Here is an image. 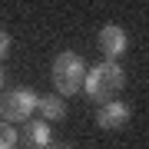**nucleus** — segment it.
I'll return each mask as SVG.
<instances>
[{
	"label": "nucleus",
	"mask_w": 149,
	"mask_h": 149,
	"mask_svg": "<svg viewBox=\"0 0 149 149\" xmlns=\"http://www.w3.org/2000/svg\"><path fill=\"white\" fill-rule=\"evenodd\" d=\"M53 90L56 96H76L83 90V76H86V63L80 53L73 50H63L56 60H53Z\"/></svg>",
	"instance_id": "f03ea898"
},
{
	"label": "nucleus",
	"mask_w": 149,
	"mask_h": 149,
	"mask_svg": "<svg viewBox=\"0 0 149 149\" xmlns=\"http://www.w3.org/2000/svg\"><path fill=\"white\" fill-rule=\"evenodd\" d=\"M37 109L43 113V119H47V123H60V119L66 116L63 96H37Z\"/></svg>",
	"instance_id": "0eeeda50"
},
{
	"label": "nucleus",
	"mask_w": 149,
	"mask_h": 149,
	"mask_svg": "<svg viewBox=\"0 0 149 149\" xmlns=\"http://www.w3.org/2000/svg\"><path fill=\"white\" fill-rule=\"evenodd\" d=\"M123 86H126V70L119 66V60H103V63L90 66L86 76H83V93H86V100H93V103L116 100Z\"/></svg>",
	"instance_id": "f257e3e1"
},
{
	"label": "nucleus",
	"mask_w": 149,
	"mask_h": 149,
	"mask_svg": "<svg viewBox=\"0 0 149 149\" xmlns=\"http://www.w3.org/2000/svg\"><path fill=\"white\" fill-rule=\"evenodd\" d=\"M20 143V136H17V129L10 123H0V149H17Z\"/></svg>",
	"instance_id": "6e6552de"
},
{
	"label": "nucleus",
	"mask_w": 149,
	"mask_h": 149,
	"mask_svg": "<svg viewBox=\"0 0 149 149\" xmlns=\"http://www.w3.org/2000/svg\"><path fill=\"white\" fill-rule=\"evenodd\" d=\"M10 43H13V40H10V33H7V30H0V60L10 53Z\"/></svg>",
	"instance_id": "1a4fd4ad"
},
{
	"label": "nucleus",
	"mask_w": 149,
	"mask_h": 149,
	"mask_svg": "<svg viewBox=\"0 0 149 149\" xmlns=\"http://www.w3.org/2000/svg\"><path fill=\"white\" fill-rule=\"evenodd\" d=\"M37 109V93L30 86H17L10 93H0V123H27Z\"/></svg>",
	"instance_id": "7ed1b4c3"
},
{
	"label": "nucleus",
	"mask_w": 149,
	"mask_h": 149,
	"mask_svg": "<svg viewBox=\"0 0 149 149\" xmlns=\"http://www.w3.org/2000/svg\"><path fill=\"white\" fill-rule=\"evenodd\" d=\"M100 50H103V56H106V60H119V56L129 50L126 30L116 27V23H106V27L100 30Z\"/></svg>",
	"instance_id": "39448f33"
},
{
	"label": "nucleus",
	"mask_w": 149,
	"mask_h": 149,
	"mask_svg": "<svg viewBox=\"0 0 149 149\" xmlns=\"http://www.w3.org/2000/svg\"><path fill=\"white\" fill-rule=\"evenodd\" d=\"M0 93H3V70H0Z\"/></svg>",
	"instance_id": "9b49d317"
},
{
	"label": "nucleus",
	"mask_w": 149,
	"mask_h": 149,
	"mask_svg": "<svg viewBox=\"0 0 149 149\" xmlns=\"http://www.w3.org/2000/svg\"><path fill=\"white\" fill-rule=\"evenodd\" d=\"M20 136V143L27 146V149H50L53 146V133H50V123L47 119H40V123H23V133H17Z\"/></svg>",
	"instance_id": "423d86ee"
},
{
	"label": "nucleus",
	"mask_w": 149,
	"mask_h": 149,
	"mask_svg": "<svg viewBox=\"0 0 149 149\" xmlns=\"http://www.w3.org/2000/svg\"><path fill=\"white\" fill-rule=\"evenodd\" d=\"M133 116V109H129V103L123 100H109V103H100V109H96V126L100 129H123Z\"/></svg>",
	"instance_id": "20e7f679"
},
{
	"label": "nucleus",
	"mask_w": 149,
	"mask_h": 149,
	"mask_svg": "<svg viewBox=\"0 0 149 149\" xmlns=\"http://www.w3.org/2000/svg\"><path fill=\"white\" fill-rule=\"evenodd\" d=\"M56 149H73V146H70V143H56Z\"/></svg>",
	"instance_id": "9d476101"
}]
</instances>
